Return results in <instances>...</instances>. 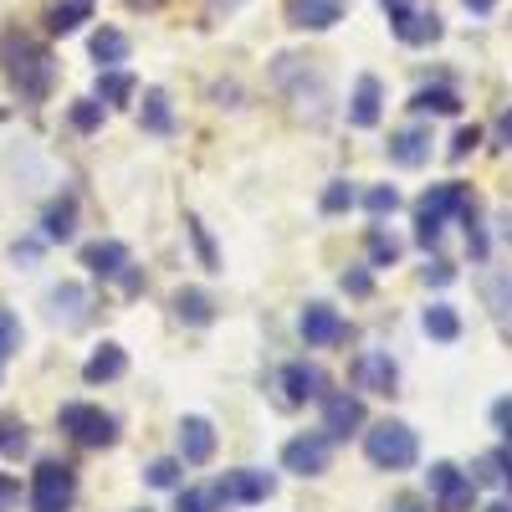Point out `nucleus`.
<instances>
[{
	"instance_id": "obj_2",
	"label": "nucleus",
	"mask_w": 512,
	"mask_h": 512,
	"mask_svg": "<svg viewBox=\"0 0 512 512\" xmlns=\"http://www.w3.org/2000/svg\"><path fill=\"white\" fill-rule=\"evenodd\" d=\"M446 216H461L466 226H472V195H466L461 185H436V190L420 195V205H415V236H420V246L441 241Z\"/></svg>"
},
{
	"instance_id": "obj_24",
	"label": "nucleus",
	"mask_w": 512,
	"mask_h": 512,
	"mask_svg": "<svg viewBox=\"0 0 512 512\" xmlns=\"http://www.w3.org/2000/svg\"><path fill=\"white\" fill-rule=\"evenodd\" d=\"M93 16V0H57L52 6V31L57 36H67V31H77L82 21Z\"/></svg>"
},
{
	"instance_id": "obj_36",
	"label": "nucleus",
	"mask_w": 512,
	"mask_h": 512,
	"mask_svg": "<svg viewBox=\"0 0 512 512\" xmlns=\"http://www.w3.org/2000/svg\"><path fill=\"white\" fill-rule=\"evenodd\" d=\"M216 487H210V492H200V487H190V492H180V507L175 512H216Z\"/></svg>"
},
{
	"instance_id": "obj_1",
	"label": "nucleus",
	"mask_w": 512,
	"mask_h": 512,
	"mask_svg": "<svg viewBox=\"0 0 512 512\" xmlns=\"http://www.w3.org/2000/svg\"><path fill=\"white\" fill-rule=\"evenodd\" d=\"M0 67H6V82L26 98V103H41L52 93V57L36 36L26 31H6L0 36Z\"/></svg>"
},
{
	"instance_id": "obj_22",
	"label": "nucleus",
	"mask_w": 512,
	"mask_h": 512,
	"mask_svg": "<svg viewBox=\"0 0 512 512\" xmlns=\"http://www.w3.org/2000/svg\"><path fill=\"white\" fill-rule=\"evenodd\" d=\"M128 369V359H123V349L118 344H103L88 364H82V379H88V384H103V379H118Z\"/></svg>"
},
{
	"instance_id": "obj_7",
	"label": "nucleus",
	"mask_w": 512,
	"mask_h": 512,
	"mask_svg": "<svg viewBox=\"0 0 512 512\" xmlns=\"http://www.w3.org/2000/svg\"><path fill=\"white\" fill-rule=\"evenodd\" d=\"M328 456H333L328 436H297V441L282 446V466H287V472H297V477H318V472H328Z\"/></svg>"
},
{
	"instance_id": "obj_38",
	"label": "nucleus",
	"mask_w": 512,
	"mask_h": 512,
	"mask_svg": "<svg viewBox=\"0 0 512 512\" xmlns=\"http://www.w3.org/2000/svg\"><path fill=\"white\" fill-rule=\"evenodd\" d=\"M477 144H482V128H461V134L451 139V159H466Z\"/></svg>"
},
{
	"instance_id": "obj_48",
	"label": "nucleus",
	"mask_w": 512,
	"mask_h": 512,
	"mask_svg": "<svg viewBox=\"0 0 512 512\" xmlns=\"http://www.w3.org/2000/svg\"><path fill=\"white\" fill-rule=\"evenodd\" d=\"M395 512H420V507H415V502H400V507H395Z\"/></svg>"
},
{
	"instance_id": "obj_18",
	"label": "nucleus",
	"mask_w": 512,
	"mask_h": 512,
	"mask_svg": "<svg viewBox=\"0 0 512 512\" xmlns=\"http://www.w3.org/2000/svg\"><path fill=\"white\" fill-rule=\"evenodd\" d=\"M395 379H400V369H395L390 354H364L359 359V384L369 395H395Z\"/></svg>"
},
{
	"instance_id": "obj_20",
	"label": "nucleus",
	"mask_w": 512,
	"mask_h": 512,
	"mask_svg": "<svg viewBox=\"0 0 512 512\" xmlns=\"http://www.w3.org/2000/svg\"><path fill=\"white\" fill-rule=\"evenodd\" d=\"M47 308H52V318H57V323H82V308H88V292H82L77 282H62V287H52Z\"/></svg>"
},
{
	"instance_id": "obj_8",
	"label": "nucleus",
	"mask_w": 512,
	"mask_h": 512,
	"mask_svg": "<svg viewBox=\"0 0 512 512\" xmlns=\"http://www.w3.org/2000/svg\"><path fill=\"white\" fill-rule=\"evenodd\" d=\"M277 492V482L267 477V472H226L221 482H216V497H226V502H267Z\"/></svg>"
},
{
	"instance_id": "obj_6",
	"label": "nucleus",
	"mask_w": 512,
	"mask_h": 512,
	"mask_svg": "<svg viewBox=\"0 0 512 512\" xmlns=\"http://www.w3.org/2000/svg\"><path fill=\"white\" fill-rule=\"evenodd\" d=\"M425 482H431V492H436V502H441L446 512H466V507H472L477 482L466 477V472H456L451 461H436L431 472H425Z\"/></svg>"
},
{
	"instance_id": "obj_12",
	"label": "nucleus",
	"mask_w": 512,
	"mask_h": 512,
	"mask_svg": "<svg viewBox=\"0 0 512 512\" xmlns=\"http://www.w3.org/2000/svg\"><path fill=\"white\" fill-rule=\"evenodd\" d=\"M364 425V405L354 400V395H328V405H323V431H328V441L333 436H354Z\"/></svg>"
},
{
	"instance_id": "obj_28",
	"label": "nucleus",
	"mask_w": 512,
	"mask_h": 512,
	"mask_svg": "<svg viewBox=\"0 0 512 512\" xmlns=\"http://www.w3.org/2000/svg\"><path fill=\"white\" fill-rule=\"evenodd\" d=\"M410 108H415V113H456L461 98H456L451 88H420V93L410 98Z\"/></svg>"
},
{
	"instance_id": "obj_23",
	"label": "nucleus",
	"mask_w": 512,
	"mask_h": 512,
	"mask_svg": "<svg viewBox=\"0 0 512 512\" xmlns=\"http://www.w3.org/2000/svg\"><path fill=\"white\" fill-rule=\"evenodd\" d=\"M47 241H72V231H77V200L72 195H62V200H52L47 205Z\"/></svg>"
},
{
	"instance_id": "obj_9",
	"label": "nucleus",
	"mask_w": 512,
	"mask_h": 512,
	"mask_svg": "<svg viewBox=\"0 0 512 512\" xmlns=\"http://www.w3.org/2000/svg\"><path fill=\"white\" fill-rule=\"evenodd\" d=\"M287 21H292L297 31H328V26L344 21V0H292Z\"/></svg>"
},
{
	"instance_id": "obj_30",
	"label": "nucleus",
	"mask_w": 512,
	"mask_h": 512,
	"mask_svg": "<svg viewBox=\"0 0 512 512\" xmlns=\"http://www.w3.org/2000/svg\"><path fill=\"white\" fill-rule=\"evenodd\" d=\"M128 98H134V77H128V72H103L98 77V103H128Z\"/></svg>"
},
{
	"instance_id": "obj_46",
	"label": "nucleus",
	"mask_w": 512,
	"mask_h": 512,
	"mask_svg": "<svg viewBox=\"0 0 512 512\" xmlns=\"http://www.w3.org/2000/svg\"><path fill=\"white\" fill-rule=\"evenodd\" d=\"M502 241H507V246H512V216H507V221H502Z\"/></svg>"
},
{
	"instance_id": "obj_25",
	"label": "nucleus",
	"mask_w": 512,
	"mask_h": 512,
	"mask_svg": "<svg viewBox=\"0 0 512 512\" xmlns=\"http://www.w3.org/2000/svg\"><path fill=\"white\" fill-rule=\"evenodd\" d=\"M93 57H98L103 67H118V62L128 57V36H123V31H113V26H103V31L93 36Z\"/></svg>"
},
{
	"instance_id": "obj_37",
	"label": "nucleus",
	"mask_w": 512,
	"mask_h": 512,
	"mask_svg": "<svg viewBox=\"0 0 512 512\" xmlns=\"http://www.w3.org/2000/svg\"><path fill=\"white\" fill-rule=\"evenodd\" d=\"M16 349H21V323L0 308V354H16Z\"/></svg>"
},
{
	"instance_id": "obj_14",
	"label": "nucleus",
	"mask_w": 512,
	"mask_h": 512,
	"mask_svg": "<svg viewBox=\"0 0 512 512\" xmlns=\"http://www.w3.org/2000/svg\"><path fill=\"white\" fill-rule=\"evenodd\" d=\"M323 395V374L313 364H287L282 369V400L287 405H303V400H318Z\"/></svg>"
},
{
	"instance_id": "obj_29",
	"label": "nucleus",
	"mask_w": 512,
	"mask_h": 512,
	"mask_svg": "<svg viewBox=\"0 0 512 512\" xmlns=\"http://www.w3.org/2000/svg\"><path fill=\"white\" fill-rule=\"evenodd\" d=\"M26 446H31V431H26V420L6 415V420H0V456H26Z\"/></svg>"
},
{
	"instance_id": "obj_13",
	"label": "nucleus",
	"mask_w": 512,
	"mask_h": 512,
	"mask_svg": "<svg viewBox=\"0 0 512 512\" xmlns=\"http://www.w3.org/2000/svg\"><path fill=\"white\" fill-rule=\"evenodd\" d=\"M82 267H88L93 277H123L128 272V246L123 241H93L88 251H82Z\"/></svg>"
},
{
	"instance_id": "obj_10",
	"label": "nucleus",
	"mask_w": 512,
	"mask_h": 512,
	"mask_svg": "<svg viewBox=\"0 0 512 512\" xmlns=\"http://www.w3.org/2000/svg\"><path fill=\"white\" fill-rule=\"evenodd\" d=\"M349 328H344V318H338L328 303H308L303 308V338H308V349H328V344H338Z\"/></svg>"
},
{
	"instance_id": "obj_42",
	"label": "nucleus",
	"mask_w": 512,
	"mask_h": 512,
	"mask_svg": "<svg viewBox=\"0 0 512 512\" xmlns=\"http://www.w3.org/2000/svg\"><path fill=\"white\" fill-rule=\"evenodd\" d=\"M497 139H502V149H512V108L497 118Z\"/></svg>"
},
{
	"instance_id": "obj_45",
	"label": "nucleus",
	"mask_w": 512,
	"mask_h": 512,
	"mask_svg": "<svg viewBox=\"0 0 512 512\" xmlns=\"http://www.w3.org/2000/svg\"><path fill=\"white\" fill-rule=\"evenodd\" d=\"M405 6H410V0H384V11H390V16H395V11H405Z\"/></svg>"
},
{
	"instance_id": "obj_39",
	"label": "nucleus",
	"mask_w": 512,
	"mask_h": 512,
	"mask_svg": "<svg viewBox=\"0 0 512 512\" xmlns=\"http://www.w3.org/2000/svg\"><path fill=\"white\" fill-rule=\"evenodd\" d=\"M456 277V267L451 262H431V267H425V282H431V287H446Z\"/></svg>"
},
{
	"instance_id": "obj_32",
	"label": "nucleus",
	"mask_w": 512,
	"mask_h": 512,
	"mask_svg": "<svg viewBox=\"0 0 512 512\" xmlns=\"http://www.w3.org/2000/svg\"><path fill=\"white\" fill-rule=\"evenodd\" d=\"M354 200H359V195H354L349 180H333V185L323 190V210H328V216H338V210H354Z\"/></svg>"
},
{
	"instance_id": "obj_35",
	"label": "nucleus",
	"mask_w": 512,
	"mask_h": 512,
	"mask_svg": "<svg viewBox=\"0 0 512 512\" xmlns=\"http://www.w3.org/2000/svg\"><path fill=\"white\" fill-rule=\"evenodd\" d=\"M149 487H175L180 482V461H169V456H159V461H149Z\"/></svg>"
},
{
	"instance_id": "obj_41",
	"label": "nucleus",
	"mask_w": 512,
	"mask_h": 512,
	"mask_svg": "<svg viewBox=\"0 0 512 512\" xmlns=\"http://www.w3.org/2000/svg\"><path fill=\"white\" fill-rule=\"evenodd\" d=\"M344 287H349L354 297H364V292H369L374 282H369V272H344Z\"/></svg>"
},
{
	"instance_id": "obj_4",
	"label": "nucleus",
	"mask_w": 512,
	"mask_h": 512,
	"mask_svg": "<svg viewBox=\"0 0 512 512\" xmlns=\"http://www.w3.org/2000/svg\"><path fill=\"white\" fill-rule=\"evenodd\" d=\"M62 431L77 441V446H88V451H103V446H113L118 441V420L108 415V410H98V405H62Z\"/></svg>"
},
{
	"instance_id": "obj_31",
	"label": "nucleus",
	"mask_w": 512,
	"mask_h": 512,
	"mask_svg": "<svg viewBox=\"0 0 512 512\" xmlns=\"http://www.w3.org/2000/svg\"><path fill=\"white\" fill-rule=\"evenodd\" d=\"M369 262H374V267H395V262H400V241L384 231V226L369 231Z\"/></svg>"
},
{
	"instance_id": "obj_43",
	"label": "nucleus",
	"mask_w": 512,
	"mask_h": 512,
	"mask_svg": "<svg viewBox=\"0 0 512 512\" xmlns=\"http://www.w3.org/2000/svg\"><path fill=\"white\" fill-rule=\"evenodd\" d=\"M492 6H497V0H466V11H477V16H487Z\"/></svg>"
},
{
	"instance_id": "obj_15",
	"label": "nucleus",
	"mask_w": 512,
	"mask_h": 512,
	"mask_svg": "<svg viewBox=\"0 0 512 512\" xmlns=\"http://www.w3.org/2000/svg\"><path fill=\"white\" fill-rule=\"evenodd\" d=\"M180 456L195 461V466L216 456V431H210V420H200V415L180 420Z\"/></svg>"
},
{
	"instance_id": "obj_17",
	"label": "nucleus",
	"mask_w": 512,
	"mask_h": 512,
	"mask_svg": "<svg viewBox=\"0 0 512 512\" xmlns=\"http://www.w3.org/2000/svg\"><path fill=\"white\" fill-rule=\"evenodd\" d=\"M379 103H384L379 77H359L354 82V98H349V123L354 128H374L379 123Z\"/></svg>"
},
{
	"instance_id": "obj_19",
	"label": "nucleus",
	"mask_w": 512,
	"mask_h": 512,
	"mask_svg": "<svg viewBox=\"0 0 512 512\" xmlns=\"http://www.w3.org/2000/svg\"><path fill=\"white\" fill-rule=\"evenodd\" d=\"M390 159L405 164V169L425 164V159H431V134H425V128H400V134L390 139Z\"/></svg>"
},
{
	"instance_id": "obj_5",
	"label": "nucleus",
	"mask_w": 512,
	"mask_h": 512,
	"mask_svg": "<svg viewBox=\"0 0 512 512\" xmlns=\"http://www.w3.org/2000/svg\"><path fill=\"white\" fill-rule=\"evenodd\" d=\"M77 497V477L62 461H41L31 472V512H67Z\"/></svg>"
},
{
	"instance_id": "obj_44",
	"label": "nucleus",
	"mask_w": 512,
	"mask_h": 512,
	"mask_svg": "<svg viewBox=\"0 0 512 512\" xmlns=\"http://www.w3.org/2000/svg\"><path fill=\"white\" fill-rule=\"evenodd\" d=\"M128 6H134V11H159L164 0H128Z\"/></svg>"
},
{
	"instance_id": "obj_33",
	"label": "nucleus",
	"mask_w": 512,
	"mask_h": 512,
	"mask_svg": "<svg viewBox=\"0 0 512 512\" xmlns=\"http://www.w3.org/2000/svg\"><path fill=\"white\" fill-rule=\"evenodd\" d=\"M364 205H369V216H395V210H400V190L395 185H379V190L364 195Z\"/></svg>"
},
{
	"instance_id": "obj_47",
	"label": "nucleus",
	"mask_w": 512,
	"mask_h": 512,
	"mask_svg": "<svg viewBox=\"0 0 512 512\" xmlns=\"http://www.w3.org/2000/svg\"><path fill=\"white\" fill-rule=\"evenodd\" d=\"M487 512H512V502H492V507H487Z\"/></svg>"
},
{
	"instance_id": "obj_21",
	"label": "nucleus",
	"mask_w": 512,
	"mask_h": 512,
	"mask_svg": "<svg viewBox=\"0 0 512 512\" xmlns=\"http://www.w3.org/2000/svg\"><path fill=\"white\" fill-rule=\"evenodd\" d=\"M175 313H180V323L205 328L210 318H216V303H210V292H200V287H180L175 292Z\"/></svg>"
},
{
	"instance_id": "obj_34",
	"label": "nucleus",
	"mask_w": 512,
	"mask_h": 512,
	"mask_svg": "<svg viewBox=\"0 0 512 512\" xmlns=\"http://www.w3.org/2000/svg\"><path fill=\"white\" fill-rule=\"evenodd\" d=\"M98 123H103V103H98V98H82V103H72V128H82V134H93Z\"/></svg>"
},
{
	"instance_id": "obj_40",
	"label": "nucleus",
	"mask_w": 512,
	"mask_h": 512,
	"mask_svg": "<svg viewBox=\"0 0 512 512\" xmlns=\"http://www.w3.org/2000/svg\"><path fill=\"white\" fill-rule=\"evenodd\" d=\"M16 502H21V487H16L11 477H0V512H11Z\"/></svg>"
},
{
	"instance_id": "obj_27",
	"label": "nucleus",
	"mask_w": 512,
	"mask_h": 512,
	"mask_svg": "<svg viewBox=\"0 0 512 512\" xmlns=\"http://www.w3.org/2000/svg\"><path fill=\"white\" fill-rule=\"evenodd\" d=\"M425 333H431V338H441V344H451V338L461 333V318H456V308H446V303H431V308H425Z\"/></svg>"
},
{
	"instance_id": "obj_11",
	"label": "nucleus",
	"mask_w": 512,
	"mask_h": 512,
	"mask_svg": "<svg viewBox=\"0 0 512 512\" xmlns=\"http://www.w3.org/2000/svg\"><path fill=\"white\" fill-rule=\"evenodd\" d=\"M390 21H395V36L405 41V47H431V41L441 36V16H436V11L405 6V11H395Z\"/></svg>"
},
{
	"instance_id": "obj_26",
	"label": "nucleus",
	"mask_w": 512,
	"mask_h": 512,
	"mask_svg": "<svg viewBox=\"0 0 512 512\" xmlns=\"http://www.w3.org/2000/svg\"><path fill=\"white\" fill-rule=\"evenodd\" d=\"M144 128L149 134H169V128H175V113H169V98L159 88L144 93Z\"/></svg>"
},
{
	"instance_id": "obj_49",
	"label": "nucleus",
	"mask_w": 512,
	"mask_h": 512,
	"mask_svg": "<svg viewBox=\"0 0 512 512\" xmlns=\"http://www.w3.org/2000/svg\"><path fill=\"white\" fill-rule=\"evenodd\" d=\"M216 6H226V11H231V6H241V0H216Z\"/></svg>"
},
{
	"instance_id": "obj_16",
	"label": "nucleus",
	"mask_w": 512,
	"mask_h": 512,
	"mask_svg": "<svg viewBox=\"0 0 512 512\" xmlns=\"http://www.w3.org/2000/svg\"><path fill=\"white\" fill-rule=\"evenodd\" d=\"M482 297H487V313H492V323L512 338V272H492V277L482 282Z\"/></svg>"
},
{
	"instance_id": "obj_3",
	"label": "nucleus",
	"mask_w": 512,
	"mask_h": 512,
	"mask_svg": "<svg viewBox=\"0 0 512 512\" xmlns=\"http://www.w3.org/2000/svg\"><path fill=\"white\" fill-rule=\"evenodd\" d=\"M364 451H369V461L379 466V472H405V466L420 456L415 431H410L405 420H379V425H369V431H364Z\"/></svg>"
}]
</instances>
